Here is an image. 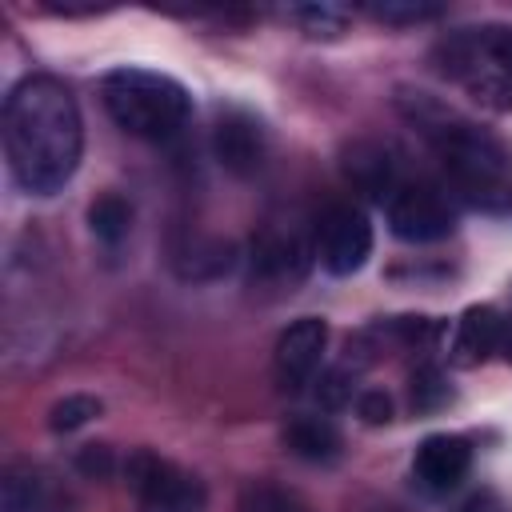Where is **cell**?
Masks as SVG:
<instances>
[{"label": "cell", "mask_w": 512, "mask_h": 512, "mask_svg": "<svg viewBox=\"0 0 512 512\" xmlns=\"http://www.w3.org/2000/svg\"><path fill=\"white\" fill-rule=\"evenodd\" d=\"M4 156L12 180L32 196L60 192L84 156L76 96L56 76H24L4 100Z\"/></svg>", "instance_id": "obj_1"}, {"label": "cell", "mask_w": 512, "mask_h": 512, "mask_svg": "<svg viewBox=\"0 0 512 512\" xmlns=\"http://www.w3.org/2000/svg\"><path fill=\"white\" fill-rule=\"evenodd\" d=\"M396 112L428 144V152L440 160L448 184L460 196L476 204L508 200V148L480 120L464 116L460 108L420 88H400Z\"/></svg>", "instance_id": "obj_2"}, {"label": "cell", "mask_w": 512, "mask_h": 512, "mask_svg": "<svg viewBox=\"0 0 512 512\" xmlns=\"http://www.w3.org/2000/svg\"><path fill=\"white\" fill-rule=\"evenodd\" d=\"M432 68L488 112H512V24H460L432 44Z\"/></svg>", "instance_id": "obj_3"}, {"label": "cell", "mask_w": 512, "mask_h": 512, "mask_svg": "<svg viewBox=\"0 0 512 512\" xmlns=\"http://www.w3.org/2000/svg\"><path fill=\"white\" fill-rule=\"evenodd\" d=\"M100 100H104V112L116 120V128L152 144L172 140L192 116V96L180 80L156 68H136V64L112 68L100 80Z\"/></svg>", "instance_id": "obj_4"}, {"label": "cell", "mask_w": 512, "mask_h": 512, "mask_svg": "<svg viewBox=\"0 0 512 512\" xmlns=\"http://www.w3.org/2000/svg\"><path fill=\"white\" fill-rule=\"evenodd\" d=\"M124 484L136 500V512H204L208 504L204 480L152 448L128 452Z\"/></svg>", "instance_id": "obj_5"}, {"label": "cell", "mask_w": 512, "mask_h": 512, "mask_svg": "<svg viewBox=\"0 0 512 512\" xmlns=\"http://www.w3.org/2000/svg\"><path fill=\"white\" fill-rule=\"evenodd\" d=\"M384 216L392 236L404 244H436L456 232V208L448 192L432 180H400L396 192L384 200Z\"/></svg>", "instance_id": "obj_6"}, {"label": "cell", "mask_w": 512, "mask_h": 512, "mask_svg": "<svg viewBox=\"0 0 512 512\" xmlns=\"http://www.w3.org/2000/svg\"><path fill=\"white\" fill-rule=\"evenodd\" d=\"M316 260L332 276H352L372 256V224L356 204H332L316 220Z\"/></svg>", "instance_id": "obj_7"}, {"label": "cell", "mask_w": 512, "mask_h": 512, "mask_svg": "<svg viewBox=\"0 0 512 512\" xmlns=\"http://www.w3.org/2000/svg\"><path fill=\"white\" fill-rule=\"evenodd\" d=\"M324 344H328V324L320 316L292 320L276 336V352H272V376H276V384L284 392H300L316 376L320 356H324Z\"/></svg>", "instance_id": "obj_8"}, {"label": "cell", "mask_w": 512, "mask_h": 512, "mask_svg": "<svg viewBox=\"0 0 512 512\" xmlns=\"http://www.w3.org/2000/svg\"><path fill=\"white\" fill-rule=\"evenodd\" d=\"M316 256V244L296 232L292 224H268L252 240V280L268 284H296L308 272V260Z\"/></svg>", "instance_id": "obj_9"}, {"label": "cell", "mask_w": 512, "mask_h": 512, "mask_svg": "<svg viewBox=\"0 0 512 512\" xmlns=\"http://www.w3.org/2000/svg\"><path fill=\"white\" fill-rule=\"evenodd\" d=\"M472 468V444L456 432H432L416 444L412 476L428 496H448Z\"/></svg>", "instance_id": "obj_10"}, {"label": "cell", "mask_w": 512, "mask_h": 512, "mask_svg": "<svg viewBox=\"0 0 512 512\" xmlns=\"http://www.w3.org/2000/svg\"><path fill=\"white\" fill-rule=\"evenodd\" d=\"M212 148H216V160L232 176H252L268 156V132L252 112L228 108V112H220V120L212 128Z\"/></svg>", "instance_id": "obj_11"}, {"label": "cell", "mask_w": 512, "mask_h": 512, "mask_svg": "<svg viewBox=\"0 0 512 512\" xmlns=\"http://www.w3.org/2000/svg\"><path fill=\"white\" fill-rule=\"evenodd\" d=\"M344 176L356 192L372 196V200H388L396 192V184L404 180L396 156L388 144H376V140H356L348 152H344Z\"/></svg>", "instance_id": "obj_12"}, {"label": "cell", "mask_w": 512, "mask_h": 512, "mask_svg": "<svg viewBox=\"0 0 512 512\" xmlns=\"http://www.w3.org/2000/svg\"><path fill=\"white\" fill-rule=\"evenodd\" d=\"M504 316L492 308V304H472L464 308V316L456 320V332H452V364L456 368H476L484 364L496 348H504Z\"/></svg>", "instance_id": "obj_13"}, {"label": "cell", "mask_w": 512, "mask_h": 512, "mask_svg": "<svg viewBox=\"0 0 512 512\" xmlns=\"http://www.w3.org/2000/svg\"><path fill=\"white\" fill-rule=\"evenodd\" d=\"M284 448L308 464H328L340 456L344 440H340V428L328 420V416H292L280 432Z\"/></svg>", "instance_id": "obj_14"}, {"label": "cell", "mask_w": 512, "mask_h": 512, "mask_svg": "<svg viewBox=\"0 0 512 512\" xmlns=\"http://www.w3.org/2000/svg\"><path fill=\"white\" fill-rule=\"evenodd\" d=\"M4 512H56L52 480L32 464H12L4 472Z\"/></svg>", "instance_id": "obj_15"}, {"label": "cell", "mask_w": 512, "mask_h": 512, "mask_svg": "<svg viewBox=\"0 0 512 512\" xmlns=\"http://www.w3.org/2000/svg\"><path fill=\"white\" fill-rule=\"evenodd\" d=\"M284 20L296 24V32H304L312 40H332V36H340L348 28L352 12L340 8V4H316L312 0V4H288L284 8Z\"/></svg>", "instance_id": "obj_16"}, {"label": "cell", "mask_w": 512, "mask_h": 512, "mask_svg": "<svg viewBox=\"0 0 512 512\" xmlns=\"http://www.w3.org/2000/svg\"><path fill=\"white\" fill-rule=\"evenodd\" d=\"M88 224H92L96 240H104V244H120V240L128 236V228H132V204H128L124 196H116V192H104V196L92 200V208H88Z\"/></svg>", "instance_id": "obj_17"}, {"label": "cell", "mask_w": 512, "mask_h": 512, "mask_svg": "<svg viewBox=\"0 0 512 512\" xmlns=\"http://www.w3.org/2000/svg\"><path fill=\"white\" fill-rule=\"evenodd\" d=\"M240 512H312L292 488L272 480H252L240 492Z\"/></svg>", "instance_id": "obj_18"}, {"label": "cell", "mask_w": 512, "mask_h": 512, "mask_svg": "<svg viewBox=\"0 0 512 512\" xmlns=\"http://www.w3.org/2000/svg\"><path fill=\"white\" fill-rule=\"evenodd\" d=\"M92 416H100V400L88 396V392H72V396H64V400L52 404L48 428H52V432H76V428H84Z\"/></svg>", "instance_id": "obj_19"}, {"label": "cell", "mask_w": 512, "mask_h": 512, "mask_svg": "<svg viewBox=\"0 0 512 512\" xmlns=\"http://www.w3.org/2000/svg\"><path fill=\"white\" fill-rule=\"evenodd\" d=\"M444 8L440 4H412V0H384V4H368V16L372 20H384V24H424V20H436Z\"/></svg>", "instance_id": "obj_20"}, {"label": "cell", "mask_w": 512, "mask_h": 512, "mask_svg": "<svg viewBox=\"0 0 512 512\" xmlns=\"http://www.w3.org/2000/svg\"><path fill=\"white\" fill-rule=\"evenodd\" d=\"M356 412L364 424H384V420H392V400L380 388H368L356 396Z\"/></svg>", "instance_id": "obj_21"}, {"label": "cell", "mask_w": 512, "mask_h": 512, "mask_svg": "<svg viewBox=\"0 0 512 512\" xmlns=\"http://www.w3.org/2000/svg\"><path fill=\"white\" fill-rule=\"evenodd\" d=\"M80 468H84L88 476H108V472H112V452H108L104 444H88V448L80 452Z\"/></svg>", "instance_id": "obj_22"}, {"label": "cell", "mask_w": 512, "mask_h": 512, "mask_svg": "<svg viewBox=\"0 0 512 512\" xmlns=\"http://www.w3.org/2000/svg\"><path fill=\"white\" fill-rule=\"evenodd\" d=\"M460 512H508V508H504V504H500L492 492H484V496H472V500H468Z\"/></svg>", "instance_id": "obj_23"}, {"label": "cell", "mask_w": 512, "mask_h": 512, "mask_svg": "<svg viewBox=\"0 0 512 512\" xmlns=\"http://www.w3.org/2000/svg\"><path fill=\"white\" fill-rule=\"evenodd\" d=\"M504 348H508V356H512V320L504 324Z\"/></svg>", "instance_id": "obj_24"}]
</instances>
